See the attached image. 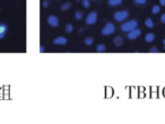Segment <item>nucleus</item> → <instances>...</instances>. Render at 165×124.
<instances>
[{
	"instance_id": "obj_3",
	"label": "nucleus",
	"mask_w": 165,
	"mask_h": 124,
	"mask_svg": "<svg viewBox=\"0 0 165 124\" xmlns=\"http://www.w3.org/2000/svg\"><path fill=\"white\" fill-rule=\"evenodd\" d=\"M128 11L127 10H121V11H117V13L114 14V19L117 21H123L126 18H128Z\"/></svg>"
},
{
	"instance_id": "obj_7",
	"label": "nucleus",
	"mask_w": 165,
	"mask_h": 124,
	"mask_svg": "<svg viewBox=\"0 0 165 124\" xmlns=\"http://www.w3.org/2000/svg\"><path fill=\"white\" fill-rule=\"evenodd\" d=\"M67 42H68L67 39L63 37V36H59V37L53 40V44H56V45H66Z\"/></svg>"
},
{
	"instance_id": "obj_19",
	"label": "nucleus",
	"mask_w": 165,
	"mask_h": 124,
	"mask_svg": "<svg viewBox=\"0 0 165 124\" xmlns=\"http://www.w3.org/2000/svg\"><path fill=\"white\" fill-rule=\"evenodd\" d=\"M82 5L85 8H88L91 6V2H89V0H82Z\"/></svg>"
},
{
	"instance_id": "obj_17",
	"label": "nucleus",
	"mask_w": 165,
	"mask_h": 124,
	"mask_svg": "<svg viewBox=\"0 0 165 124\" xmlns=\"http://www.w3.org/2000/svg\"><path fill=\"white\" fill-rule=\"evenodd\" d=\"M82 16H84V15H82V11H76V13H75V18H76L77 21H80L82 18Z\"/></svg>"
},
{
	"instance_id": "obj_6",
	"label": "nucleus",
	"mask_w": 165,
	"mask_h": 124,
	"mask_svg": "<svg viewBox=\"0 0 165 124\" xmlns=\"http://www.w3.org/2000/svg\"><path fill=\"white\" fill-rule=\"evenodd\" d=\"M140 34H141V30H138V28H135V30L128 32V39H129V40H136Z\"/></svg>"
},
{
	"instance_id": "obj_14",
	"label": "nucleus",
	"mask_w": 165,
	"mask_h": 124,
	"mask_svg": "<svg viewBox=\"0 0 165 124\" xmlns=\"http://www.w3.org/2000/svg\"><path fill=\"white\" fill-rule=\"evenodd\" d=\"M71 7V2H65L63 5H61V10L66 11V10H69Z\"/></svg>"
},
{
	"instance_id": "obj_21",
	"label": "nucleus",
	"mask_w": 165,
	"mask_h": 124,
	"mask_svg": "<svg viewBox=\"0 0 165 124\" xmlns=\"http://www.w3.org/2000/svg\"><path fill=\"white\" fill-rule=\"evenodd\" d=\"M42 6H43L44 8H47L49 6V0H44L43 2H42Z\"/></svg>"
},
{
	"instance_id": "obj_8",
	"label": "nucleus",
	"mask_w": 165,
	"mask_h": 124,
	"mask_svg": "<svg viewBox=\"0 0 165 124\" xmlns=\"http://www.w3.org/2000/svg\"><path fill=\"white\" fill-rule=\"evenodd\" d=\"M113 43H114L115 46H122V45H123V39H122V36H115L114 40H113Z\"/></svg>"
},
{
	"instance_id": "obj_11",
	"label": "nucleus",
	"mask_w": 165,
	"mask_h": 124,
	"mask_svg": "<svg viewBox=\"0 0 165 124\" xmlns=\"http://www.w3.org/2000/svg\"><path fill=\"white\" fill-rule=\"evenodd\" d=\"M145 25H146V27H148V28H153V27H154V21H152V18H146Z\"/></svg>"
},
{
	"instance_id": "obj_1",
	"label": "nucleus",
	"mask_w": 165,
	"mask_h": 124,
	"mask_svg": "<svg viewBox=\"0 0 165 124\" xmlns=\"http://www.w3.org/2000/svg\"><path fill=\"white\" fill-rule=\"evenodd\" d=\"M135 28H137V21H135V19H132L130 21H126V23H123L121 25V30L122 32H126V33L135 30Z\"/></svg>"
},
{
	"instance_id": "obj_13",
	"label": "nucleus",
	"mask_w": 165,
	"mask_h": 124,
	"mask_svg": "<svg viewBox=\"0 0 165 124\" xmlns=\"http://www.w3.org/2000/svg\"><path fill=\"white\" fill-rule=\"evenodd\" d=\"M84 43H85V45H87V46H89V45H92V44L94 43V39H93L92 36H88V37H86V39H85Z\"/></svg>"
},
{
	"instance_id": "obj_23",
	"label": "nucleus",
	"mask_w": 165,
	"mask_h": 124,
	"mask_svg": "<svg viewBox=\"0 0 165 124\" xmlns=\"http://www.w3.org/2000/svg\"><path fill=\"white\" fill-rule=\"evenodd\" d=\"M161 23L165 24V14H163V15L161 16Z\"/></svg>"
},
{
	"instance_id": "obj_24",
	"label": "nucleus",
	"mask_w": 165,
	"mask_h": 124,
	"mask_svg": "<svg viewBox=\"0 0 165 124\" xmlns=\"http://www.w3.org/2000/svg\"><path fill=\"white\" fill-rule=\"evenodd\" d=\"M160 5L161 6H165V0H160Z\"/></svg>"
},
{
	"instance_id": "obj_10",
	"label": "nucleus",
	"mask_w": 165,
	"mask_h": 124,
	"mask_svg": "<svg viewBox=\"0 0 165 124\" xmlns=\"http://www.w3.org/2000/svg\"><path fill=\"white\" fill-rule=\"evenodd\" d=\"M155 40V34L154 33H148V34H146V36H145V41L148 43L153 42Z\"/></svg>"
},
{
	"instance_id": "obj_20",
	"label": "nucleus",
	"mask_w": 165,
	"mask_h": 124,
	"mask_svg": "<svg viewBox=\"0 0 165 124\" xmlns=\"http://www.w3.org/2000/svg\"><path fill=\"white\" fill-rule=\"evenodd\" d=\"M146 1H147V0H135V2H136V4H138V5L146 4Z\"/></svg>"
},
{
	"instance_id": "obj_26",
	"label": "nucleus",
	"mask_w": 165,
	"mask_h": 124,
	"mask_svg": "<svg viewBox=\"0 0 165 124\" xmlns=\"http://www.w3.org/2000/svg\"><path fill=\"white\" fill-rule=\"evenodd\" d=\"M163 45H164V46H163V47H164V50H165V39L163 40Z\"/></svg>"
},
{
	"instance_id": "obj_18",
	"label": "nucleus",
	"mask_w": 165,
	"mask_h": 124,
	"mask_svg": "<svg viewBox=\"0 0 165 124\" xmlns=\"http://www.w3.org/2000/svg\"><path fill=\"white\" fill-rule=\"evenodd\" d=\"M73 30H74V27H73L71 24H67V25H66V32H67V33H71Z\"/></svg>"
},
{
	"instance_id": "obj_22",
	"label": "nucleus",
	"mask_w": 165,
	"mask_h": 124,
	"mask_svg": "<svg viewBox=\"0 0 165 124\" xmlns=\"http://www.w3.org/2000/svg\"><path fill=\"white\" fill-rule=\"evenodd\" d=\"M149 51L152 52V53H157V52H158V49H157V47H152Z\"/></svg>"
},
{
	"instance_id": "obj_15",
	"label": "nucleus",
	"mask_w": 165,
	"mask_h": 124,
	"mask_svg": "<svg viewBox=\"0 0 165 124\" xmlns=\"http://www.w3.org/2000/svg\"><path fill=\"white\" fill-rule=\"evenodd\" d=\"M105 50H106V46H105L104 44H99L96 46V51L97 52H104Z\"/></svg>"
},
{
	"instance_id": "obj_9",
	"label": "nucleus",
	"mask_w": 165,
	"mask_h": 124,
	"mask_svg": "<svg viewBox=\"0 0 165 124\" xmlns=\"http://www.w3.org/2000/svg\"><path fill=\"white\" fill-rule=\"evenodd\" d=\"M7 33V25L0 24V39H2Z\"/></svg>"
},
{
	"instance_id": "obj_25",
	"label": "nucleus",
	"mask_w": 165,
	"mask_h": 124,
	"mask_svg": "<svg viewBox=\"0 0 165 124\" xmlns=\"http://www.w3.org/2000/svg\"><path fill=\"white\" fill-rule=\"evenodd\" d=\"M44 51V47L43 46H40V52H43Z\"/></svg>"
},
{
	"instance_id": "obj_12",
	"label": "nucleus",
	"mask_w": 165,
	"mask_h": 124,
	"mask_svg": "<svg viewBox=\"0 0 165 124\" xmlns=\"http://www.w3.org/2000/svg\"><path fill=\"white\" fill-rule=\"evenodd\" d=\"M108 4H109L110 6L114 7V6H119V5H121L122 0H109V1H108Z\"/></svg>"
},
{
	"instance_id": "obj_5",
	"label": "nucleus",
	"mask_w": 165,
	"mask_h": 124,
	"mask_svg": "<svg viewBox=\"0 0 165 124\" xmlns=\"http://www.w3.org/2000/svg\"><path fill=\"white\" fill-rule=\"evenodd\" d=\"M48 23L49 25L51 26V27H58L59 24H60V21H59V18L54 16V15H50L48 17Z\"/></svg>"
},
{
	"instance_id": "obj_4",
	"label": "nucleus",
	"mask_w": 165,
	"mask_h": 124,
	"mask_svg": "<svg viewBox=\"0 0 165 124\" xmlns=\"http://www.w3.org/2000/svg\"><path fill=\"white\" fill-rule=\"evenodd\" d=\"M97 21V13L96 11H92L86 16V24L87 25H93Z\"/></svg>"
},
{
	"instance_id": "obj_16",
	"label": "nucleus",
	"mask_w": 165,
	"mask_h": 124,
	"mask_svg": "<svg viewBox=\"0 0 165 124\" xmlns=\"http://www.w3.org/2000/svg\"><path fill=\"white\" fill-rule=\"evenodd\" d=\"M160 11H161V7H160V6H157V5L153 6V8H152V13L153 14H158Z\"/></svg>"
},
{
	"instance_id": "obj_2",
	"label": "nucleus",
	"mask_w": 165,
	"mask_h": 124,
	"mask_svg": "<svg viewBox=\"0 0 165 124\" xmlns=\"http://www.w3.org/2000/svg\"><path fill=\"white\" fill-rule=\"evenodd\" d=\"M114 30H115V26H114V24H112V23H106L105 26L103 27V30H102V34L111 35L114 33Z\"/></svg>"
}]
</instances>
